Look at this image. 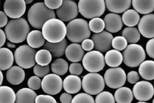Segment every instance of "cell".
<instances>
[{"instance_id":"obj_1","label":"cell","mask_w":154,"mask_h":103,"mask_svg":"<svg viewBox=\"0 0 154 103\" xmlns=\"http://www.w3.org/2000/svg\"><path fill=\"white\" fill-rule=\"evenodd\" d=\"M54 10L48 8L45 3L37 2L31 6L28 12V20L33 27L42 29L47 21L56 18Z\"/></svg>"},{"instance_id":"obj_2","label":"cell","mask_w":154,"mask_h":103,"mask_svg":"<svg viewBox=\"0 0 154 103\" xmlns=\"http://www.w3.org/2000/svg\"><path fill=\"white\" fill-rule=\"evenodd\" d=\"M7 38L11 42L18 44L24 42L30 32V27L24 18L12 19L5 28Z\"/></svg>"},{"instance_id":"obj_3","label":"cell","mask_w":154,"mask_h":103,"mask_svg":"<svg viewBox=\"0 0 154 103\" xmlns=\"http://www.w3.org/2000/svg\"><path fill=\"white\" fill-rule=\"evenodd\" d=\"M42 32L48 42L59 43L65 38L66 26L63 21L59 19H51L44 24Z\"/></svg>"},{"instance_id":"obj_4","label":"cell","mask_w":154,"mask_h":103,"mask_svg":"<svg viewBox=\"0 0 154 103\" xmlns=\"http://www.w3.org/2000/svg\"><path fill=\"white\" fill-rule=\"evenodd\" d=\"M91 35L89 23L83 19H75L66 26V37L73 43H82L85 39H89Z\"/></svg>"},{"instance_id":"obj_5","label":"cell","mask_w":154,"mask_h":103,"mask_svg":"<svg viewBox=\"0 0 154 103\" xmlns=\"http://www.w3.org/2000/svg\"><path fill=\"white\" fill-rule=\"evenodd\" d=\"M78 10L82 16L88 19L99 18L104 13L106 8L105 1H85L78 2Z\"/></svg>"},{"instance_id":"obj_6","label":"cell","mask_w":154,"mask_h":103,"mask_svg":"<svg viewBox=\"0 0 154 103\" xmlns=\"http://www.w3.org/2000/svg\"><path fill=\"white\" fill-rule=\"evenodd\" d=\"M123 62L127 66L137 67L144 62L146 54L141 46L138 44H130L122 53Z\"/></svg>"},{"instance_id":"obj_7","label":"cell","mask_w":154,"mask_h":103,"mask_svg":"<svg viewBox=\"0 0 154 103\" xmlns=\"http://www.w3.org/2000/svg\"><path fill=\"white\" fill-rule=\"evenodd\" d=\"M35 49L28 45L20 46L14 53L15 62L23 69H28L35 65Z\"/></svg>"},{"instance_id":"obj_8","label":"cell","mask_w":154,"mask_h":103,"mask_svg":"<svg viewBox=\"0 0 154 103\" xmlns=\"http://www.w3.org/2000/svg\"><path fill=\"white\" fill-rule=\"evenodd\" d=\"M83 89L90 95H98L105 87V81L100 74L90 73L84 76L82 81Z\"/></svg>"},{"instance_id":"obj_9","label":"cell","mask_w":154,"mask_h":103,"mask_svg":"<svg viewBox=\"0 0 154 103\" xmlns=\"http://www.w3.org/2000/svg\"><path fill=\"white\" fill-rule=\"evenodd\" d=\"M84 68L90 73L97 72L102 70L105 65L104 56L96 50L86 53L82 59Z\"/></svg>"},{"instance_id":"obj_10","label":"cell","mask_w":154,"mask_h":103,"mask_svg":"<svg viewBox=\"0 0 154 103\" xmlns=\"http://www.w3.org/2000/svg\"><path fill=\"white\" fill-rule=\"evenodd\" d=\"M105 84L110 88L119 89L125 84L127 75L123 69L115 67L108 69L104 75Z\"/></svg>"},{"instance_id":"obj_11","label":"cell","mask_w":154,"mask_h":103,"mask_svg":"<svg viewBox=\"0 0 154 103\" xmlns=\"http://www.w3.org/2000/svg\"><path fill=\"white\" fill-rule=\"evenodd\" d=\"M42 90L48 95H56L60 93L63 87L62 78L54 73H50L43 78Z\"/></svg>"},{"instance_id":"obj_12","label":"cell","mask_w":154,"mask_h":103,"mask_svg":"<svg viewBox=\"0 0 154 103\" xmlns=\"http://www.w3.org/2000/svg\"><path fill=\"white\" fill-rule=\"evenodd\" d=\"M79 12L78 4L74 1H63V4L56 11L59 19L63 21H71L75 19Z\"/></svg>"},{"instance_id":"obj_13","label":"cell","mask_w":154,"mask_h":103,"mask_svg":"<svg viewBox=\"0 0 154 103\" xmlns=\"http://www.w3.org/2000/svg\"><path fill=\"white\" fill-rule=\"evenodd\" d=\"M134 96L140 102L148 101L154 95V87L150 82L141 81L135 84L133 88Z\"/></svg>"},{"instance_id":"obj_14","label":"cell","mask_w":154,"mask_h":103,"mask_svg":"<svg viewBox=\"0 0 154 103\" xmlns=\"http://www.w3.org/2000/svg\"><path fill=\"white\" fill-rule=\"evenodd\" d=\"M24 0L5 1L3 5L4 12L7 16L13 19H18L22 17L26 12V5Z\"/></svg>"},{"instance_id":"obj_15","label":"cell","mask_w":154,"mask_h":103,"mask_svg":"<svg viewBox=\"0 0 154 103\" xmlns=\"http://www.w3.org/2000/svg\"><path fill=\"white\" fill-rule=\"evenodd\" d=\"M113 39L112 34L105 30L100 33L93 34L91 37V39L94 43V49L101 53L109 51Z\"/></svg>"},{"instance_id":"obj_16","label":"cell","mask_w":154,"mask_h":103,"mask_svg":"<svg viewBox=\"0 0 154 103\" xmlns=\"http://www.w3.org/2000/svg\"><path fill=\"white\" fill-rule=\"evenodd\" d=\"M138 28L140 34L146 38H154V13L144 15L140 19Z\"/></svg>"},{"instance_id":"obj_17","label":"cell","mask_w":154,"mask_h":103,"mask_svg":"<svg viewBox=\"0 0 154 103\" xmlns=\"http://www.w3.org/2000/svg\"><path fill=\"white\" fill-rule=\"evenodd\" d=\"M105 29L110 33H116L123 27L122 18L117 13H109L104 17Z\"/></svg>"},{"instance_id":"obj_18","label":"cell","mask_w":154,"mask_h":103,"mask_svg":"<svg viewBox=\"0 0 154 103\" xmlns=\"http://www.w3.org/2000/svg\"><path fill=\"white\" fill-rule=\"evenodd\" d=\"M82 82L78 76L69 75L63 81V88L67 93L71 94L78 93L82 88Z\"/></svg>"},{"instance_id":"obj_19","label":"cell","mask_w":154,"mask_h":103,"mask_svg":"<svg viewBox=\"0 0 154 103\" xmlns=\"http://www.w3.org/2000/svg\"><path fill=\"white\" fill-rule=\"evenodd\" d=\"M84 54L82 45L77 43L70 44L66 49V56L69 61L73 63L80 62L83 58Z\"/></svg>"},{"instance_id":"obj_20","label":"cell","mask_w":154,"mask_h":103,"mask_svg":"<svg viewBox=\"0 0 154 103\" xmlns=\"http://www.w3.org/2000/svg\"><path fill=\"white\" fill-rule=\"evenodd\" d=\"M26 73L23 68L19 66H13L7 71L6 78L11 84L18 85L24 81Z\"/></svg>"},{"instance_id":"obj_21","label":"cell","mask_w":154,"mask_h":103,"mask_svg":"<svg viewBox=\"0 0 154 103\" xmlns=\"http://www.w3.org/2000/svg\"><path fill=\"white\" fill-rule=\"evenodd\" d=\"M67 47V40L65 38L61 42L57 43H52L46 41L43 46V48L49 51L53 57L59 58L62 57L65 53Z\"/></svg>"},{"instance_id":"obj_22","label":"cell","mask_w":154,"mask_h":103,"mask_svg":"<svg viewBox=\"0 0 154 103\" xmlns=\"http://www.w3.org/2000/svg\"><path fill=\"white\" fill-rule=\"evenodd\" d=\"M107 9L112 13H121L125 12L131 5L132 1H105Z\"/></svg>"},{"instance_id":"obj_23","label":"cell","mask_w":154,"mask_h":103,"mask_svg":"<svg viewBox=\"0 0 154 103\" xmlns=\"http://www.w3.org/2000/svg\"><path fill=\"white\" fill-rule=\"evenodd\" d=\"M36 92L29 88H23L16 94V103H35Z\"/></svg>"},{"instance_id":"obj_24","label":"cell","mask_w":154,"mask_h":103,"mask_svg":"<svg viewBox=\"0 0 154 103\" xmlns=\"http://www.w3.org/2000/svg\"><path fill=\"white\" fill-rule=\"evenodd\" d=\"M14 55L8 48L1 47L0 49V69L6 70L11 68L14 62Z\"/></svg>"},{"instance_id":"obj_25","label":"cell","mask_w":154,"mask_h":103,"mask_svg":"<svg viewBox=\"0 0 154 103\" xmlns=\"http://www.w3.org/2000/svg\"><path fill=\"white\" fill-rule=\"evenodd\" d=\"M26 40L28 45L34 49L40 48L45 43V39L42 31L36 30H32L29 33Z\"/></svg>"},{"instance_id":"obj_26","label":"cell","mask_w":154,"mask_h":103,"mask_svg":"<svg viewBox=\"0 0 154 103\" xmlns=\"http://www.w3.org/2000/svg\"><path fill=\"white\" fill-rule=\"evenodd\" d=\"M105 63L109 67L115 68L119 66L123 62V56L120 51L112 49L108 51L104 56Z\"/></svg>"},{"instance_id":"obj_27","label":"cell","mask_w":154,"mask_h":103,"mask_svg":"<svg viewBox=\"0 0 154 103\" xmlns=\"http://www.w3.org/2000/svg\"><path fill=\"white\" fill-rule=\"evenodd\" d=\"M138 71L142 79L146 80H153L154 79V61H144L140 65Z\"/></svg>"},{"instance_id":"obj_28","label":"cell","mask_w":154,"mask_h":103,"mask_svg":"<svg viewBox=\"0 0 154 103\" xmlns=\"http://www.w3.org/2000/svg\"><path fill=\"white\" fill-rule=\"evenodd\" d=\"M133 97V92L127 87L119 88L114 93V98L117 103H131Z\"/></svg>"},{"instance_id":"obj_29","label":"cell","mask_w":154,"mask_h":103,"mask_svg":"<svg viewBox=\"0 0 154 103\" xmlns=\"http://www.w3.org/2000/svg\"><path fill=\"white\" fill-rule=\"evenodd\" d=\"M134 10L142 14H148L154 10V1H132Z\"/></svg>"},{"instance_id":"obj_30","label":"cell","mask_w":154,"mask_h":103,"mask_svg":"<svg viewBox=\"0 0 154 103\" xmlns=\"http://www.w3.org/2000/svg\"><path fill=\"white\" fill-rule=\"evenodd\" d=\"M123 23L128 27H134L138 24L140 17L138 13L132 9L127 10L122 15Z\"/></svg>"},{"instance_id":"obj_31","label":"cell","mask_w":154,"mask_h":103,"mask_svg":"<svg viewBox=\"0 0 154 103\" xmlns=\"http://www.w3.org/2000/svg\"><path fill=\"white\" fill-rule=\"evenodd\" d=\"M16 94L14 90L8 86L0 87V103H15Z\"/></svg>"},{"instance_id":"obj_32","label":"cell","mask_w":154,"mask_h":103,"mask_svg":"<svg viewBox=\"0 0 154 103\" xmlns=\"http://www.w3.org/2000/svg\"><path fill=\"white\" fill-rule=\"evenodd\" d=\"M122 36L128 43L135 44L137 43L140 38V33L138 29L135 27H127L122 30Z\"/></svg>"},{"instance_id":"obj_33","label":"cell","mask_w":154,"mask_h":103,"mask_svg":"<svg viewBox=\"0 0 154 103\" xmlns=\"http://www.w3.org/2000/svg\"><path fill=\"white\" fill-rule=\"evenodd\" d=\"M51 68L53 73L59 76H62L68 71V62L63 58H57L52 63Z\"/></svg>"},{"instance_id":"obj_34","label":"cell","mask_w":154,"mask_h":103,"mask_svg":"<svg viewBox=\"0 0 154 103\" xmlns=\"http://www.w3.org/2000/svg\"><path fill=\"white\" fill-rule=\"evenodd\" d=\"M52 57V54L48 50L41 49L38 50L36 54V62L41 66H46L51 63Z\"/></svg>"},{"instance_id":"obj_35","label":"cell","mask_w":154,"mask_h":103,"mask_svg":"<svg viewBox=\"0 0 154 103\" xmlns=\"http://www.w3.org/2000/svg\"><path fill=\"white\" fill-rule=\"evenodd\" d=\"M89 26L91 31L97 34L103 31L105 28V23L104 20L101 18H95L90 21Z\"/></svg>"},{"instance_id":"obj_36","label":"cell","mask_w":154,"mask_h":103,"mask_svg":"<svg viewBox=\"0 0 154 103\" xmlns=\"http://www.w3.org/2000/svg\"><path fill=\"white\" fill-rule=\"evenodd\" d=\"M95 103H115V98L110 92L106 91H102L96 96Z\"/></svg>"},{"instance_id":"obj_37","label":"cell","mask_w":154,"mask_h":103,"mask_svg":"<svg viewBox=\"0 0 154 103\" xmlns=\"http://www.w3.org/2000/svg\"><path fill=\"white\" fill-rule=\"evenodd\" d=\"M128 41L122 36H117L113 38L112 46L115 50L119 51L125 50L128 46Z\"/></svg>"},{"instance_id":"obj_38","label":"cell","mask_w":154,"mask_h":103,"mask_svg":"<svg viewBox=\"0 0 154 103\" xmlns=\"http://www.w3.org/2000/svg\"><path fill=\"white\" fill-rule=\"evenodd\" d=\"M71 103H95L93 97L86 93H81L75 95Z\"/></svg>"},{"instance_id":"obj_39","label":"cell","mask_w":154,"mask_h":103,"mask_svg":"<svg viewBox=\"0 0 154 103\" xmlns=\"http://www.w3.org/2000/svg\"><path fill=\"white\" fill-rule=\"evenodd\" d=\"M33 71L36 76L39 78H44L49 74L50 67L49 65L42 66L36 64L34 66Z\"/></svg>"},{"instance_id":"obj_40","label":"cell","mask_w":154,"mask_h":103,"mask_svg":"<svg viewBox=\"0 0 154 103\" xmlns=\"http://www.w3.org/2000/svg\"><path fill=\"white\" fill-rule=\"evenodd\" d=\"M27 84L29 88L31 89L32 90H38L42 86V81L39 77L36 76H33L29 79Z\"/></svg>"},{"instance_id":"obj_41","label":"cell","mask_w":154,"mask_h":103,"mask_svg":"<svg viewBox=\"0 0 154 103\" xmlns=\"http://www.w3.org/2000/svg\"><path fill=\"white\" fill-rule=\"evenodd\" d=\"M69 70L72 75L78 76L81 75L82 73L83 67L79 63H72L69 66Z\"/></svg>"},{"instance_id":"obj_42","label":"cell","mask_w":154,"mask_h":103,"mask_svg":"<svg viewBox=\"0 0 154 103\" xmlns=\"http://www.w3.org/2000/svg\"><path fill=\"white\" fill-rule=\"evenodd\" d=\"M35 103H57L54 97L50 95H39L36 98Z\"/></svg>"},{"instance_id":"obj_43","label":"cell","mask_w":154,"mask_h":103,"mask_svg":"<svg viewBox=\"0 0 154 103\" xmlns=\"http://www.w3.org/2000/svg\"><path fill=\"white\" fill-rule=\"evenodd\" d=\"M46 6L49 8L50 10H54L55 9L57 10L58 8L61 7L63 4V1L59 0V1H48L45 0L44 1Z\"/></svg>"},{"instance_id":"obj_44","label":"cell","mask_w":154,"mask_h":103,"mask_svg":"<svg viewBox=\"0 0 154 103\" xmlns=\"http://www.w3.org/2000/svg\"><path fill=\"white\" fill-rule=\"evenodd\" d=\"M128 81L131 84H136L140 79L139 73L135 71H131L127 75Z\"/></svg>"},{"instance_id":"obj_45","label":"cell","mask_w":154,"mask_h":103,"mask_svg":"<svg viewBox=\"0 0 154 103\" xmlns=\"http://www.w3.org/2000/svg\"><path fill=\"white\" fill-rule=\"evenodd\" d=\"M146 49L148 55L154 59V38L151 39L147 42Z\"/></svg>"},{"instance_id":"obj_46","label":"cell","mask_w":154,"mask_h":103,"mask_svg":"<svg viewBox=\"0 0 154 103\" xmlns=\"http://www.w3.org/2000/svg\"><path fill=\"white\" fill-rule=\"evenodd\" d=\"M82 47L85 51H91L94 48V44L93 41L91 39H85L82 43Z\"/></svg>"},{"instance_id":"obj_47","label":"cell","mask_w":154,"mask_h":103,"mask_svg":"<svg viewBox=\"0 0 154 103\" xmlns=\"http://www.w3.org/2000/svg\"><path fill=\"white\" fill-rule=\"evenodd\" d=\"M72 99V95L67 92L63 93L60 97L61 103H71Z\"/></svg>"},{"instance_id":"obj_48","label":"cell","mask_w":154,"mask_h":103,"mask_svg":"<svg viewBox=\"0 0 154 103\" xmlns=\"http://www.w3.org/2000/svg\"><path fill=\"white\" fill-rule=\"evenodd\" d=\"M8 22V18L4 12L0 11V27L2 28L7 26Z\"/></svg>"},{"instance_id":"obj_49","label":"cell","mask_w":154,"mask_h":103,"mask_svg":"<svg viewBox=\"0 0 154 103\" xmlns=\"http://www.w3.org/2000/svg\"><path fill=\"white\" fill-rule=\"evenodd\" d=\"M0 36H1V47H2L4 45L6 42V33L4 32V30H2V29H0Z\"/></svg>"},{"instance_id":"obj_50","label":"cell","mask_w":154,"mask_h":103,"mask_svg":"<svg viewBox=\"0 0 154 103\" xmlns=\"http://www.w3.org/2000/svg\"><path fill=\"white\" fill-rule=\"evenodd\" d=\"M7 46L9 48H14L16 47V44L15 43H12V42H8L7 43Z\"/></svg>"},{"instance_id":"obj_51","label":"cell","mask_w":154,"mask_h":103,"mask_svg":"<svg viewBox=\"0 0 154 103\" xmlns=\"http://www.w3.org/2000/svg\"><path fill=\"white\" fill-rule=\"evenodd\" d=\"M1 84H0V85L1 86L2 83V82L3 81V79H4V76H3V73H2V71H1Z\"/></svg>"},{"instance_id":"obj_52","label":"cell","mask_w":154,"mask_h":103,"mask_svg":"<svg viewBox=\"0 0 154 103\" xmlns=\"http://www.w3.org/2000/svg\"><path fill=\"white\" fill-rule=\"evenodd\" d=\"M25 1L26 4H29L33 2V1L32 0H26V1Z\"/></svg>"},{"instance_id":"obj_53","label":"cell","mask_w":154,"mask_h":103,"mask_svg":"<svg viewBox=\"0 0 154 103\" xmlns=\"http://www.w3.org/2000/svg\"><path fill=\"white\" fill-rule=\"evenodd\" d=\"M137 103H146V102H137Z\"/></svg>"},{"instance_id":"obj_54","label":"cell","mask_w":154,"mask_h":103,"mask_svg":"<svg viewBox=\"0 0 154 103\" xmlns=\"http://www.w3.org/2000/svg\"><path fill=\"white\" fill-rule=\"evenodd\" d=\"M152 103H154V98L153 99V101H152Z\"/></svg>"}]
</instances>
